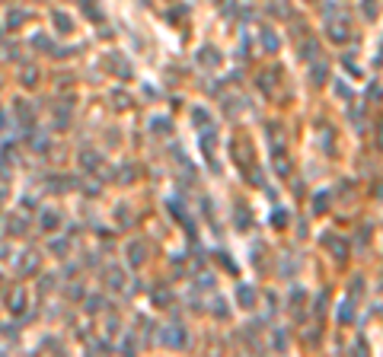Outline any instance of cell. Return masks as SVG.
Listing matches in <instances>:
<instances>
[{
  "label": "cell",
  "instance_id": "30",
  "mask_svg": "<svg viewBox=\"0 0 383 357\" xmlns=\"http://www.w3.org/2000/svg\"><path fill=\"white\" fill-rule=\"evenodd\" d=\"M310 4H316V0H310Z\"/></svg>",
  "mask_w": 383,
  "mask_h": 357
},
{
  "label": "cell",
  "instance_id": "7",
  "mask_svg": "<svg viewBox=\"0 0 383 357\" xmlns=\"http://www.w3.org/2000/svg\"><path fill=\"white\" fill-rule=\"evenodd\" d=\"M278 74H281V70H265V74L259 77V90H262V93H268V96H271V93L278 90Z\"/></svg>",
  "mask_w": 383,
  "mask_h": 357
},
{
  "label": "cell",
  "instance_id": "3",
  "mask_svg": "<svg viewBox=\"0 0 383 357\" xmlns=\"http://www.w3.org/2000/svg\"><path fill=\"white\" fill-rule=\"evenodd\" d=\"M233 160H236V166H239V169H243V166H246V169H249V166H253L256 160H253V147H249V140H239V137H233Z\"/></svg>",
  "mask_w": 383,
  "mask_h": 357
},
{
  "label": "cell",
  "instance_id": "28",
  "mask_svg": "<svg viewBox=\"0 0 383 357\" xmlns=\"http://www.w3.org/2000/svg\"><path fill=\"white\" fill-rule=\"evenodd\" d=\"M339 96H345V99H351V90L345 86V83H339Z\"/></svg>",
  "mask_w": 383,
  "mask_h": 357
},
{
  "label": "cell",
  "instance_id": "16",
  "mask_svg": "<svg viewBox=\"0 0 383 357\" xmlns=\"http://www.w3.org/2000/svg\"><path fill=\"white\" fill-rule=\"evenodd\" d=\"M329 211V192L313 195V214H326Z\"/></svg>",
  "mask_w": 383,
  "mask_h": 357
},
{
  "label": "cell",
  "instance_id": "22",
  "mask_svg": "<svg viewBox=\"0 0 383 357\" xmlns=\"http://www.w3.org/2000/svg\"><path fill=\"white\" fill-rule=\"evenodd\" d=\"M326 300H329V290H322V293L316 296V303H313V309H316V316H322V309H326Z\"/></svg>",
  "mask_w": 383,
  "mask_h": 357
},
{
  "label": "cell",
  "instance_id": "27",
  "mask_svg": "<svg viewBox=\"0 0 383 357\" xmlns=\"http://www.w3.org/2000/svg\"><path fill=\"white\" fill-rule=\"evenodd\" d=\"M377 150H383V122L377 125Z\"/></svg>",
  "mask_w": 383,
  "mask_h": 357
},
{
  "label": "cell",
  "instance_id": "4",
  "mask_svg": "<svg viewBox=\"0 0 383 357\" xmlns=\"http://www.w3.org/2000/svg\"><path fill=\"white\" fill-rule=\"evenodd\" d=\"M271 166H275V172H278L281 178H287V175L294 172L291 157H287V150H284V147H275V150H271Z\"/></svg>",
  "mask_w": 383,
  "mask_h": 357
},
{
  "label": "cell",
  "instance_id": "10",
  "mask_svg": "<svg viewBox=\"0 0 383 357\" xmlns=\"http://www.w3.org/2000/svg\"><path fill=\"white\" fill-rule=\"evenodd\" d=\"M310 80H313V86H322V83L329 80V67H326V61L313 64V70H310Z\"/></svg>",
  "mask_w": 383,
  "mask_h": 357
},
{
  "label": "cell",
  "instance_id": "15",
  "mask_svg": "<svg viewBox=\"0 0 383 357\" xmlns=\"http://www.w3.org/2000/svg\"><path fill=\"white\" fill-rule=\"evenodd\" d=\"M192 118L198 122V128H201V131H208V128H211V115H208L205 109H201V105H195V109H192Z\"/></svg>",
  "mask_w": 383,
  "mask_h": 357
},
{
  "label": "cell",
  "instance_id": "23",
  "mask_svg": "<svg viewBox=\"0 0 383 357\" xmlns=\"http://www.w3.org/2000/svg\"><path fill=\"white\" fill-rule=\"evenodd\" d=\"M131 261H134V265H141V261H144V246H141V243L131 246Z\"/></svg>",
  "mask_w": 383,
  "mask_h": 357
},
{
  "label": "cell",
  "instance_id": "1",
  "mask_svg": "<svg viewBox=\"0 0 383 357\" xmlns=\"http://www.w3.org/2000/svg\"><path fill=\"white\" fill-rule=\"evenodd\" d=\"M326 32H329V39L335 42V45H345V42H348L351 39V26H348V16H329V22H326Z\"/></svg>",
  "mask_w": 383,
  "mask_h": 357
},
{
  "label": "cell",
  "instance_id": "17",
  "mask_svg": "<svg viewBox=\"0 0 383 357\" xmlns=\"http://www.w3.org/2000/svg\"><path fill=\"white\" fill-rule=\"evenodd\" d=\"M211 313L217 316V319H230V306H227V300H224V296H217V300H214Z\"/></svg>",
  "mask_w": 383,
  "mask_h": 357
},
{
  "label": "cell",
  "instance_id": "2",
  "mask_svg": "<svg viewBox=\"0 0 383 357\" xmlns=\"http://www.w3.org/2000/svg\"><path fill=\"white\" fill-rule=\"evenodd\" d=\"M322 246H326L329 252H332L335 261H345V258H348V252H351V246L345 243L342 236H335V233H326V236H322Z\"/></svg>",
  "mask_w": 383,
  "mask_h": 357
},
{
  "label": "cell",
  "instance_id": "19",
  "mask_svg": "<svg viewBox=\"0 0 383 357\" xmlns=\"http://www.w3.org/2000/svg\"><path fill=\"white\" fill-rule=\"evenodd\" d=\"M271 227H278V230H284L287 227V211H271Z\"/></svg>",
  "mask_w": 383,
  "mask_h": 357
},
{
  "label": "cell",
  "instance_id": "26",
  "mask_svg": "<svg viewBox=\"0 0 383 357\" xmlns=\"http://www.w3.org/2000/svg\"><path fill=\"white\" fill-rule=\"evenodd\" d=\"M354 354H367V341H364V338H358V344H354Z\"/></svg>",
  "mask_w": 383,
  "mask_h": 357
},
{
  "label": "cell",
  "instance_id": "29",
  "mask_svg": "<svg viewBox=\"0 0 383 357\" xmlns=\"http://www.w3.org/2000/svg\"><path fill=\"white\" fill-rule=\"evenodd\" d=\"M377 198H380V201H383V182H380V185H377Z\"/></svg>",
  "mask_w": 383,
  "mask_h": 357
},
{
  "label": "cell",
  "instance_id": "11",
  "mask_svg": "<svg viewBox=\"0 0 383 357\" xmlns=\"http://www.w3.org/2000/svg\"><path fill=\"white\" fill-rule=\"evenodd\" d=\"M351 319H354V296L342 300V306H339V322H351Z\"/></svg>",
  "mask_w": 383,
  "mask_h": 357
},
{
  "label": "cell",
  "instance_id": "5",
  "mask_svg": "<svg viewBox=\"0 0 383 357\" xmlns=\"http://www.w3.org/2000/svg\"><path fill=\"white\" fill-rule=\"evenodd\" d=\"M256 300H259V293H256L253 284H239V287H236V303L243 306V309H253Z\"/></svg>",
  "mask_w": 383,
  "mask_h": 357
},
{
  "label": "cell",
  "instance_id": "14",
  "mask_svg": "<svg viewBox=\"0 0 383 357\" xmlns=\"http://www.w3.org/2000/svg\"><path fill=\"white\" fill-rule=\"evenodd\" d=\"M304 300H307V293H304L300 287H297V290L291 293V309H294V316H297V319L304 316Z\"/></svg>",
  "mask_w": 383,
  "mask_h": 357
},
{
  "label": "cell",
  "instance_id": "12",
  "mask_svg": "<svg viewBox=\"0 0 383 357\" xmlns=\"http://www.w3.org/2000/svg\"><path fill=\"white\" fill-rule=\"evenodd\" d=\"M262 48L265 51H278V32L275 29H262Z\"/></svg>",
  "mask_w": 383,
  "mask_h": 357
},
{
  "label": "cell",
  "instance_id": "9",
  "mask_svg": "<svg viewBox=\"0 0 383 357\" xmlns=\"http://www.w3.org/2000/svg\"><path fill=\"white\" fill-rule=\"evenodd\" d=\"M265 137H271V147H284V128H281V122H268Z\"/></svg>",
  "mask_w": 383,
  "mask_h": 357
},
{
  "label": "cell",
  "instance_id": "8",
  "mask_svg": "<svg viewBox=\"0 0 383 357\" xmlns=\"http://www.w3.org/2000/svg\"><path fill=\"white\" fill-rule=\"evenodd\" d=\"M163 338H166V344H173V348H185V329L182 325H170Z\"/></svg>",
  "mask_w": 383,
  "mask_h": 357
},
{
  "label": "cell",
  "instance_id": "24",
  "mask_svg": "<svg viewBox=\"0 0 383 357\" xmlns=\"http://www.w3.org/2000/svg\"><path fill=\"white\" fill-rule=\"evenodd\" d=\"M300 54H304V57H313V54H316V42H313V39H304Z\"/></svg>",
  "mask_w": 383,
  "mask_h": 357
},
{
  "label": "cell",
  "instance_id": "25",
  "mask_svg": "<svg viewBox=\"0 0 383 357\" xmlns=\"http://www.w3.org/2000/svg\"><path fill=\"white\" fill-rule=\"evenodd\" d=\"M367 233H370V230L361 227V236H358V249H364V246H367Z\"/></svg>",
  "mask_w": 383,
  "mask_h": 357
},
{
  "label": "cell",
  "instance_id": "13",
  "mask_svg": "<svg viewBox=\"0 0 383 357\" xmlns=\"http://www.w3.org/2000/svg\"><path fill=\"white\" fill-rule=\"evenodd\" d=\"M236 227L239 230H249V223H253V214H249V207H243V204H236Z\"/></svg>",
  "mask_w": 383,
  "mask_h": 357
},
{
  "label": "cell",
  "instance_id": "21",
  "mask_svg": "<svg viewBox=\"0 0 383 357\" xmlns=\"http://www.w3.org/2000/svg\"><path fill=\"white\" fill-rule=\"evenodd\" d=\"M361 293H364V278H361V275H354V278H351V296L358 300Z\"/></svg>",
  "mask_w": 383,
  "mask_h": 357
},
{
  "label": "cell",
  "instance_id": "20",
  "mask_svg": "<svg viewBox=\"0 0 383 357\" xmlns=\"http://www.w3.org/2000/svg\"><path fill=\"white\" fill-rule=\"evenodd\" d=\"M170 118H153V131H157V134H170Z\"/></svg>",
  "mask_w": 383,
  "mask_h": 357
},
{
  "label": "cell",
  "instance_id": "18",
  "mask_svg": "<svg viewBox=\"0 0 383 357\" xmlns=\"http://www.w3.org/2000/svg\"><path fill=\"white\" fill-rule=\"evenodd\" d=\"M361 13H364L367 19H377V13H380L377 0H361Z\"/></svg>",
  "mask_w": 383,
  "mask_h": 357
},
{
  "label": "cell",
  "instance_id": "6",
  "mask_svg": "<svg viewBox=\"0 0 383 357\" xmlns=\"http://www.w3.org/2000/svg\"><path fill=\"white\" fill-rule=\"evenodd\" d=\"M224 61V54L217 48H211V45H205V48H198V64L201 67H221Z\"/></svg>",
  "mask_w": 383,
  "mask_h": 357
}]
</instances>
